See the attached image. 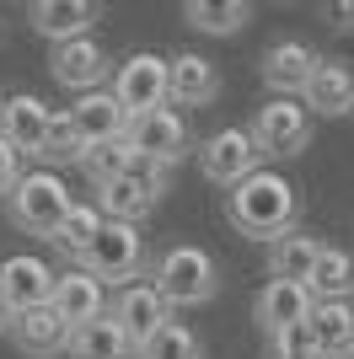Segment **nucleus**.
<instances>
[{
  "label": "nucleus",
  "mask_w": 354,
  "mask_h": 359,
  "mask_svg": "<svg viewBox=\"0 0 354 359\" xmlns=\"http://www.w3.org/2000/svg\"><path fill=\"white\" fill-rule=\"evenodd\" d=\"M225 220L252 241H274L290 236L295 220H301V188H295L284 172L263 166V172H252L247 182H236L231 194H225Z\"/></svg>",
  "instance_id": "f257e3e1"
},
{
  "label": "nucleus",
  "mask_w": 354,
  "mask_h": 359,
  "mask_svg": "<svg viewBox=\"0 0 354 359\" xmlns=\"http://www.w3.org/2000/svg\"><path fill=\"white\" fill-rule=\"evenodd\" d=\"M150 290L172 306V311H188V306H209L221 295V263L199 247V241H172L150 257Z\"/></svg>",
  "instance_id": "f03ea898"
},
{
  "label": "nucleus",
  "mask_w": 354,
  "mask_h": 359,
  "mask_svg": "<svg viewBox=\"0 0 354 359\" xmlns=\"http://www.w3.org/2000/svg\"><path fill=\"white\" fill-rule=\"evenodd\" d=\"M70 210H75L70 182L59 177V172H48V166L22 172V182H16L11 198H6V220H11L22 236H38V241H54V231L65 225Z\"/></svg>",
  "instance_id": "7ed1b4c3"
},
{
  "label": "nucleus",
  "mask_w": 354,
  "mask_h": 359,
  "mask_svg": "<svg viewBox=\"0 0 354 359\" xmlns=\"http://www.w3.org/2000/svg\"><path fill=\"white\" fill-rule=\"evenodd\" d=\"M124 145L134 150V166H150V172H166L172 177L177 161L193 150V129H188V113H177L172 102L145 113V118H134L124 129Z\"/></svg>",
  "instance_id": "20e7f679"
},
{
  "label": "nucleus",
  "mask_w": 354,
  "mask_h": 359,
  "mask_svg": "<svg viewBox=\"0 0 354 359\" xmlns=\"http://www.w3.org/2000/svg\"><path fill=\"white\" fill-rule=\"evenodd\" d=\"M81 269L91 279H103L107 290H129L140 285V273L150 269V252H145V236H140V225H118L107 220L103 236L91 241V252L81 257Z\"/></svg>",
  "instance_id": "39448f33"
},
{
  "label": "nucleus",
  "mask_w": 354,
  "mask_h": 359,
  "mask_svg": "<svg viewBox=\"0 0 354 359\" xmlns=\"http://www.w3.org/2000/svg\"><path fill=\"white\" fill-rule=\"evenodd\" d=\"M311 135H317V118L306 113L301 97H268L252 113V140L263 150V161H295L311 145Z\"/></svg>",
  "instance_id": "423d86ee"
},
{
  "label": "nucleus",
  "mask_w": 354,
  "mask_h": 359,
  "mask_svg": "<svg viewBox=\"0 0 354 359\" xmlns=\"http://www.w3.org/2000/svg\"><path fill=\"white\" fill-rule=\"evenodd\" d=\"M107 322L129 338L134 354L145 359V348L156 344V338L166 332V322H172V306L150 290V279H140V285H129V290H113V300H107Z\"/></svg>",
  "instance_id": "0eeeda50"
},
{
  "label": "nucleus",
  "mask_w": 354,
  "mask_h": 359,
  "mask_svg": "<svg viewBox=\"0 0 354 359\" xmlns=\"http://www.w3.org/2000/svg\"><path fill=\"white\" fill-rule=\"evenodd\" d=\"M199 172H204V182H215V188H236V182H247L252 172H263V150H258L252 129H242V123L215 129V135L199 145Z\"/></svg>",
  "instance_id": "6e6552de"
},
{
  "label": "nucleus",
  "mask_w": 354,
  "mask_h": 359,
  "mask_svg": "<svg viewBox=\"0 0 354 359\" xmlns=\"http://www.w3.org/2000/svg\"><path fill=\"white\" fill-rule=\"evenodd\" d=\"M166 172H150V166H134V172H124V177H113V182H103L97 188V210H103V220H118V225H140V220H150L156 215V204H162V194H166Z\"/></svg>",
  "instance_id": "1a4fd4ad"
},
{
  "label": "nucleus",
  "mask_w": 354,
  "mask_h": 359,
  "mask_svg": "<svg viewBox=\"0 0 354 359\" xmlns=\"http://www.w3.org/2000/svg\"><path fill=\"white\" fill-rule=\"evenodd\" d=\"M166 70H172V60L150 54V48L129 54V60L113 70V97H118V107H124L129 123L156 113V107H166Z\"/></svg>",
  "instance_id": "9d476101"
},
{
  "label": "nucleus",
  "mask_w": 354,
  "mask_h": 359,
  "mask_svg": "<svg viewBox=\"0 0 354 359\" xmlns=\"http://www.w3.org/2000/svg\"><path fill=\"white\" fill-rule=\"evenodd\" d=\"M48 70H54V81H59L65 91L86 97V91H103V81L118 70V65H113V54H107L97 38H75V43H59V48H54Z\"/></svg>",
  "instance_id": "9b49d317"
},
{
  "label": "nucleus",
  "mask_w": 354,
  "mask_h": 359,
  "mask_svg": "<svg viewBox=\"0 0 354 359\" xmlns=\"http://www.w3.org/2000/svg\"><path fill=\"white\" fill-rule=\"evenodd\" d=\"M54 285H59V273L48 269L38 252H16V257L0 263V295H6V306H11L16 316L48 306V300H54Z\"/></svg>",
  "instance_id": "f8f14e48"
},
{
  "label": "nucleus",
  "mask_w": 354,
  "mask_h": 359,
  "mask_svg": "<svg viewBox=\"0 0 354 359\" xmlns=\"http://www.w3.org/2000/svg\"><path fill=\"white\" fill-rule=\"evenodd\" d=\"M311 311H317V300H311L306 285H295V279H268V285L258 290V300H252V322L263 327V338H280V332L311 322Z\"/></svg>",
  "instance_id": "ddd939ff"
},
{
  "label": "nucleus",
  "mask_w": 354,
  "mask_h": 359,
  "mask_svg": "<svg viewBox=\"0 0 354 359\" xmlns=\"http://www.w3.org/2000/svg\"><path fill=\"white\" fill-rule=\"evenodd\" d=\"M317 48L301 43V38H280V43L263 48V60H258V75H263V86L274 91V97H301L311 81V70H317Z\"/></svg>",
  "instance_id": "4468645a"
},
{
  "label": "nucleus",
  "mask_w": 354,
  "mask_h": 359,
  "mask_svg": "<svg viewBox=\"0 0 354 359\" xmlns=\"http://www.w3.org/2000/svg\"><path fill=\"white\" fill-rule=\"evenodd\" d=\"M97 16H103V6L97 0H32L27 6V22L38 38H48V43H75V38H91V27H97Z\"/></svg>",
  "instance_id": "2eb2a0df"
},
{
  "label": "nucleus",
  "mask_w": 354,
  "mask_h": 359,
  "mask_svg": "<svg viewBox=\"0 0 354 359\" xmlns=\"http://www.w3.org/2000/svg\"><path fill=\"white\" fill-rule=\"evenodd\" d=\"M48 123H54V107H48L44 97H32V91H11V97L0 102V135L11 140L22 156H32V161H38V150H44Z\"/></svg>",
  "instance_id": "dca6fc26"
},
{
  "label": "nucleus",
  "mask_w": 354,
  "mask_h": 359,
  "mask_svg": "<svg viewBox=\"0 0 354 359\" xmlns=\"http://www.w3.org/2000/svg\"><path fill=\"white\" fill-rule=\"evenodd\" d=\"M301 102H306L311 118H343V113H354V65L322 54L311 81H306V91H301Z\"/></svg>",
  "instance_id": "f3484780"
},
{
  "label": "nucleus",
  "mask_w": 354,
  "mask_h": 359,
  "mask_svg": "<svg viewBox=\"0 0 354 359\" xmlns=\"http://www.w3.org/2000/svg\"><path fill=\"white\" fill-rule=\"evenodd\" d=\"M221 97V70L204 60V54H172V70H166V102L177 113L188 107H209Z\"/></svg>",
  "instance_id": "a211bd4d"
},
{
  "label": "nucleus",
  "mask_w": 354,
  "mask_h": 359,
  "mask_svg": "<svg viewBox=\"0 0 354 359\" xmlns=\"http://www.w3.org/2000/svg\"><path fill=\"white\" fill-rule=\"evenodd\" d=\"M65 322L75 327H86V322H103L107 316V285L103 279H91L86 269H70V273H59V285H54V300H48Z\"/></svg>",
  "instance_id": "6ab92c4d"
},
{
  "label": "nucleus",
  "mask_w": 354,
  "mask_h": 359,
  "mask_svg": "<svg viewBox=\"0 0 354 359\" xmlns=\"http://www.w3.org/2000/svg\"><path fill=\"white\" fill-rule=\"evenodd\" d=\"M11 344L27 359H54L70 348V322L54 311V306H38V311H22L11 322Z\"/></svg>",
  "instance_id": "aec40b11"
},
{
  "label": "nucleus",
  "mask_w": 354,
  "mask_h": 359,
  "mask_svg": "<svg viewBox=\"0 0 354 359\" xmlns=\"http://www.w3.org/2000/svg\"><path fill=\"white\" fill-rule=\"evenodd\" d=\"M306 327L317 359H354V300H317Z\"/></svg>",
  "instance_id": "412c9836"
},
{
  "label": "nucleus",
  "mask_w": 354,
  "mask_h": 359,
  "mask_svg": "<svg viewBox=\"0 0 354 359\" xmlns=\"http://www.w3.org/2000/svg\"><path fill=\"white\" fill-rule=\"evenodd\" d=\"M70 123L81 129V140H86V145H107V140H124V129H129V118H124V107H118L113 91H86V97H75Z\"/></svg>",
  "instance_id": "4be33fe9"
},
{
  "label": "nucleus",
  "mask_w": 354,
  "mask_h": 359,
  "mask_svg": "<svg viewBox=\"0 0 354 359\" xmlns=\"http://www.w3.org/2000/svg\"><path fill=\"white\" fill-rule=\"evenodd\" d=\"M322 247H327L322 236H311V231L295 225L290 236H280L274 247H268V273H274V279H295V285H306L311 269H317V257H322Z\"/></svg>",
  "instance_id": "5701e85b"
},
{
  "label": "nucleus",
  "mask_w": 354,
  "mask_h": 359,
  "mask_svg": "<svg viewBox=\"0 0 354 359\" xmlns=\"http://www.w3.org/2000/svg\"><path fill=\"white\" fill-rule=\"evenodd\" d=\"M103 210H97V204H81V198H75V210L65 215V225H59L54 231V241H48V247H54L59 257H70L75 269H81V257L91 252V241L103 236Z\"/></svg>",
  "instance_id": "b1692460"
},
{
  "label": "nucleus",
  "mask_w": 354,
  "mask_h": 359,
  "mask_svg": "<svg viewBox=\"0 0 354 359\" xmlns=\"http://www.w3.org/2000/svg\"><path fill=\"white\" fill-rule=\"evenodd\" d=\"M183 22H188L193 32H209V38H231V32H242L252 22V6L247 0H188L183 6Z\"/></svg>",
  "instance_id": "393cba45"
},
{
  "label": "nucleus",
  "mask_w": 354,
  "mask_h": 359,
  "mask_svg": "<svg viewBox=\"0 0 354 359\" xmlns=\"http://www.w3.org/2000/svg\"><path fill=\"white\" fill-rule=\"evenodd\" d=\"M306 290H311V300H354V252H343V247H322V257H317Z\"/></svg>",
  "instance_id": "a878e982"
},
{
  "label": "nucleus",
  "mask_w": 354,
  "mask_h": 359,
  "mask_svg": "<svg viewBox=\"0 0 354 359\" xmlns=\"http://www.w3.org/2000/svg\"><path fill=\"white\" fill-rule=\"evenodd\" d=\"M65 354L70 359H140L129 348V338H124V332L113 327V322H86V327H75L70 332V348H65Z\"/></svg>",
  "instance_id": "bb28decb"
},
{
  "label": "nucleus",
  "mask_w": 354,
  "mask_h": 359,
  "mask_svg": "<svg viewBox=\"0 0 354 359\" xmlns=\"http://www.w3.org/2000/svg\"><path fill=\"white\" fill-rule=\"evenodd\" d=\"M81 156H86V140H81V129L70 123V107L65 113H54V123H48L44 135V150H38V166H81Z\"/></svg>",
  "instance_id": "cd10ccee"
},
{
  "label": "nucleus",
  "mask_w": 354,
  "mask_h": 359,
  "mask_svg": "<svg viewBox=\"0 0 354 359\" xmlns=\"http://www.w3.org/2000/svg\"><path fill=\"white\" fill-rule=\"evenodd\" d=\"M81 172L91 177V188H103V182H113V177H124V172H134V150L124 145V140L86 145V156H81Z\"/></svg>",
  "instance_id": "c85d7f7f"
},
{
  "label": "nucleus",
  "mask_w": 354,
  "mask_h": 359,
  "mask_svg": "<svg viewBox=\"0 0 354 359\" xmlns=\"http://www.w3.org/2000/svg\"><path fill=\"white\" fill-rule=\"evenodd\" d=\"M145 359H204V344H199V332H193V327L166 322V332L145 348Z\"/></svg>",
  "instance_id": "c756f323"
},
{
  "label": "nucleus",
  "mask_w": 354,
  "mask_h": 359,
  "mask_svg": "<svg viewBox=\"0 0 354 359\" xmlns=\"http://www.w3.org/2000/svg\"><path fill=\"white\" fill-rule=\"evenodd\" d=\"M22 161H27V156H22L11 140L0 135V204H6V198H11V188L22 182Z\"/></svg>",
  "instance_id": "7c9ffc66"
},
{
  "label": "nucleus",
  "mask_w": 354,
  "mask_h": 359,
  "mask_svg": "<svg viewBox=\"0 0 354 359\" xmlns=\"http://www.w3.org/2000/svg\"><path fill=\"white\" fill-rule=\"evenodd\" d=\"M268 344H274V354H311V327L301 322V327L280 332V338H268Z\"/></svg>",
  "instance_id": "2f4dec72"
},
{
  "label": "nucleus",
  "mask_w": 354,
  "mask_h": 359,
  "mask_svg": "<svg viewBox=\"0 0 354 359\" xmlns=\"http://www.w3.org/2000/svg\"><path fill=\"white\" fill-rule=\"evenodd\" d=\"M327 27H354V6H327Z\"/></svg>",
  "instance_id": "473e14b6"
},
{
  "label": "nucleus",
  "mask_w": 354,
  "mask_h": 359,
  "mask_svg": "<svg viewBox=\"0 0 354 359\" xmlns=\"http://www.w3.org/2000/svg\"><path fill=\"white\" fill-rule=\"evenodd\" d=\"M11 322H16V311L6 306V295H0V338H11Z\"/></svg>",
  "instance_id": "72a5a7b5"
},
{
  "label": "nucleus",
  "mask_w": 354,
  "mask_h": 359,
  "mask_svg": "<svg viewBox=\"0 0 354 359\" xmlns=\"http://www.w3.org/2000/svg\"><path fill=\"white\" fill-rule=\"evenodd\" d=\"M268 359H317V354H268Z\"/></svg>",
  "instance_id": "f704fd0d"
}]
</instances>
